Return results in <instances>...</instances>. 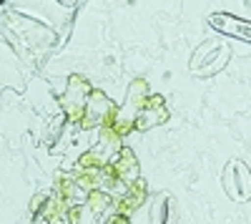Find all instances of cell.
Here are the masks:
<instances>
[{
	"mask_svg": "<svg viewBox=\"0 0 251 224\" xmlns=\"http://www.w3.org/2000/svg\"><path fill=\"white\" fill-rule=\"evenodd\" d=\"M146 201V181L138 176L136 181H131L128 189H126V194L116 201V214L121 217H131L141 204Z\"/></svg>",
	"mask_w": 251,
	"mask_h": 224,
	"instance_id": "1",
	"label": "cell"
},
{
	"mask_svg": "<svg viewBox=\"0 0 251 224\" xmlns=\"http://www.w3.org/2000/svg\"><path fill=\"white\" fill-rule=\"evenodd\" d=\"M75 194H78V184H75V179H73L71 174H58V176H55V196H60L63 201L73 204Z\"/></svg>",
	"mask_w": 251,
	"mask_h": 224,
	"instance_id": "3",
	"label": "cell"
},
{
	"mask_svg": "<svg viewBox=\"0 0 251 224\" xmlns=\"http://www.w3.org/2000/svg\"><path fill=\"white\" fill-rule=\"evenodd\" d=\"M86 207L93 217H100V214H106L111 207H113V196L106 192V189H96V192H88L86 196Z\"/></svg>",
	"mask_w": 251,
	"mask_h": 224,
	"instance_id": "2",
	"label": "cell"
}]
</instances>
